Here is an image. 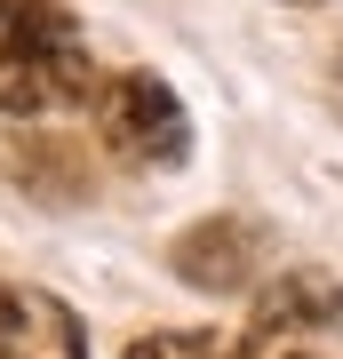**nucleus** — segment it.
I'll return each mask as SVG.
<instances>
[{"mask_svg":"<svg viewBox=\"0 0 343 359\" xmlns=\"http://www.w3.org/2000/svg\"><path fill=\"white\" fill-rule=\"evenodd\" d=\"M0 359H88V335L56 295L0 287Z\"/></svg>","mask_w":343,"mask_h":359,"instance_id":"5","label":"nucleus"},{"mask_svg":"<svg viewBox=\"0 0 343 359\" xmlns=\"http://www.w3.org/2000/svg\"><path fill=\"white\" fill-rule=\"evenodd\" d=\"M128 359H224V344L200 335V327H160V335H136Z\"/></svg>","mask_w":343,"mask_h":359,"instance_id":"6","label":"nucleus"},{"mask_svg":"<svg viewBox=\"0 0 343 359\" xmlns=\"http://www.w3.org/2000/svg\"><path fill=\"white\" fill-rule=\"evenodd\" d=\"M231 359H343V280L335 271H288L255 295Z\"/></svg>","mask_w":343,"mask_h":359,"instance_id":"2","label":"nucleus"},{"mask_svg":"<svg viewBox=\"0 0 343 359\" xmlns=\"http://www.w3.org/2000/svg\"><path fill=\"white\" fill-rule=\"evenodd\" d=\"M96 136H104V152L128 160V168H184L191 152V120H184V104L168 80L152 72H112L96 88Z\"/></svg>","mask_w":343,"mask_h":359,"instance_id":"3","label":"nucleus"},{"mask_svg":"<svg viewBox=\"0 0 343 359\" xmlns=\"http://www.w3.org/2000/svg\"><path fill=\"white\" fill-rule=\"evenodd\" d=\"M96 56L56 0H0V112L40 120L64 104H96Z\"/></svg>","mask_w":343,"mask_h":359,"instance_id":"1","label":"nucleus"},{"mask_svg":"<svg viewBox=\"0 0 343 359\" xmlns=\"http://www.w3.org/2000/svg\"><path fill=\"white\" fill-rule=\"evenodd\" d=\"M288 8H319V0H288Z\"/></svg>","mask_w":343,"mask_h":359,"instance_id":"7","label":"nucleus"},{"mask_svg":"<svg viewBox=\"0 0 343 359\" xmlns=\"http://www.w3.org/2000/svg\"><path fill=\"white\" fill-rule=\"evenodd\" d=\"M255 256H264V240H255V224L240 216H208V224H191L184 240H176V280L191 287H208V295H240L255 280Z\"/></svg>","mask_w":343,"mask_h":359,"instance_id":"4","label":"nucleus"}]
</instances>
